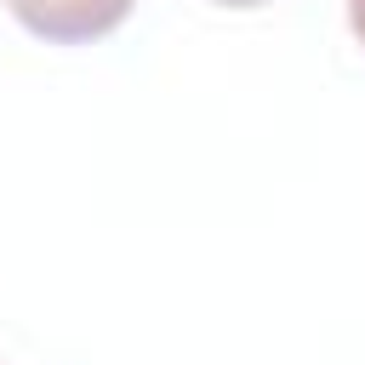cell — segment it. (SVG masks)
<instances>
[{"mask_svg":"<svg viewBox=\"0 0 365 365\" xmlns=\"http://www.w3.org/2000/svg\"><path fill=\"white\" fill-rule=\"evenodd\" d=\"M217 6H240L245 11V6H268V0H217Z\"/></svg>","mask_w":365,"mask_h":365,"instance_id":"cell-3","label":"cell"},{"mask_svg":"<svg viewBox=\"0 0 365 365\" xmlns=\"http://www.w3.org/2000/svg\"><path fill=\"white\" fill-rule=\"evenodd\" d=\"M29 34L51 40V46H86L114 34L137 0H0Z\"/></svg>","mask_w":365,"mask_h":365,"instance_id":"cell-1","label":"cell"},{"mask_svg":"<svg viewBox=\"0 0 365 365\" xmlns=\"http://www.w3.org/2000/svg\"><path fill=\"white\" fill-rule=\"evenodd\" d=\"M348 29H354V40L365 46V0H348Z\"/></svg>","mask_w":365,"mask_h":365,"instance_id":"cell-2","label":"cell"}]
</instances>
